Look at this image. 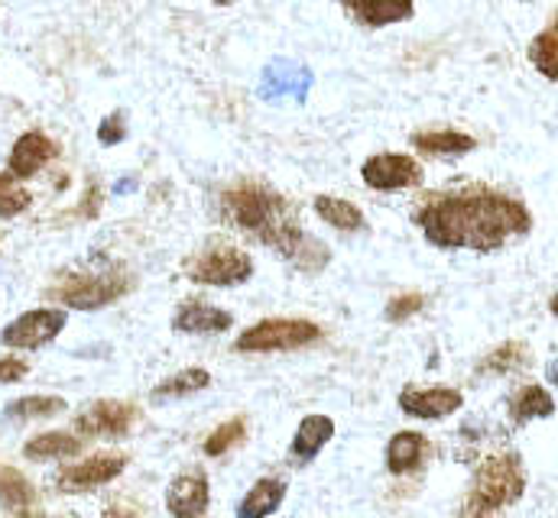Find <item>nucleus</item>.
Instances as JSON below:
<instances>
[{"instance_id":"obj_17","label":"nucleus","mask_w":558,"mask_h":518,"mask_svg":"<svg viewBox=\"0 0 558 518\" xmlns=\"http://www.w3.org/2000/svg\"><path fill=\"white\" fill-rule=\"evenodd\" d=\"M335 437V421L328 415H305L292 437V460L308 464L318 457V451Z\"/></svg>"},{"instance_id":"obj_14","label":"nucleus","mask_w":558,"mask_h":518,"mask_svg":"<svg viewBox=\"0 0 558 518\" xmlns=\"http://www.w3.org/2000/svg\"><path fill=\"white\" fill-rule=\"evenodd\" d=\"M56 156V143L46 133H23L10 149V172L16 178H33Z\"/></svg>"},{"instance_id":"obj_15","label":"nucleus","mask_w":558,"mask_h":518,"mask_svg":"<svg viewBox=\"0 0 558 518\" xmlns=\"http://www.w3.org/2000/svg\"><path fill=\"white\" fill-rule=\"evenodd\" d=\"M348 13L371 26V29H384V26H393V23H403L413 16V0H344Z\"/></svg>"},{"instance_id":"obj_1","label":"nucleus","mask_w":558,"mask_h":518,"mask_svg":"<svg viewBox=\"0 0 558 518\" xmlns=\"http://www.w3.org/2000/svg\"><path fill=\"white\" fill-rule=\"evenodd\" d=\"M416 224L425 240L441 250L494 254L510 237L530 234L533 218L510 195L468 188V192L428 195L425 201H418Z\"/></svg>"},{"instance_id":"obj_6","label":"nucleus","mask_w":558,"mask_h":518,"mask_svg":"<svg viewBox=\"0 0 558 518\" xmlns=\"http://www.w3.org/2000/svg\"><path fill=\"white\" fill-rule=\"evenodd\" d=\"M422 165L407 152H377L361 165V178L374 192H400L422 182Z\"/></svg>"},{"instance_id":"obj_29","label":"nucleus","mask_w":558,"mask_h":518,"mask_svg":"<svg viewBox=\"0 0 558 518\" xmlns=\"http://www.w3.org/2000/svg\"><path fill=\"white\" fill-rule=\"evenodd\" d=\"M244 437H247V418H244V415H238V418L225 421L221 428H215V431L208 434V441H205V454H208V457H221V454H228L231 447H238Z\"/></svg>"},{"instance_id":"obj_3","label":"nucleus","mask_w":558,"mask_h":518,"mask_svg":"<svg viewBox=\"0 0 558 518\" xmlns=\"http://www.w3.org/2000/svg\"><path fill=\"white\" fill-rule=\"evenodd\" d=\"M526 490V473L517 454H497L487 457L471 483L464 516H494L507 506H513Z\"/></svg>"},{"instance_id":"obj_21","label":"nucleus","mask_w":558,"mask_h":518,"mask_svg":"<svg viewBox=\"0 0 558 518\" xmlns=\"http://www.w3.org/2000/svg\"><path fill=\"white\" fill-rule=\"evenodd\" d=\"M312 208H315V214H318L325 224H331L335 231L354 234V231H361V227H364V214H361V208H357V205H351V201H344V198L318 195V198L312 201Z\"/></svg>"},{"instance_id":"obj_36","label":"nucleus","mask_w":558,"mask_h":518,"mask_svg":"<svg viewBox=\"0 0 558 518\" xmlns=\"http://www.w3.org/2000/svg\"><path fill=\"white\" fill-rule=\"evenodd\" d=\"M215 3H231V0H215Z\"/></svg>"},{"instance_id":"obj_27","label":"nucleus","mask_w":558,"mask_h":518,"mask_svg":"<svg viewBox=\"0 0 558 518\" xmlns=\"http://www.w3.org/2000/svg\"><path fill=\"white\" fill-rule=\"evenodd\" d=\"M211 383L208 370L202 367H192V370H182L169 380H162L159 386L153 388V398L162 402V398H182V395H192V392H202V388Z\"/></svg>"},{"instance_id":"obj_5","label":"nucleus","mask_w":558,"mask_h":518,"mask_svg":"<svg viewBox=\"0 0 558 518\" xmlns=\"http://www.w3.org/2000/svg\"><path fill=\"white\" fill-rule=\"evenodd\" d=\"M185 272L192 282L231 288V285H244L254 275V259L238 247H215V250L192 259L185 266Z\"/></svg>"},{"instance_id":"obj_30","label":"nucleus","mask_w":558,"mask_h":518,"mask_svg":"<svg viewBox=\"0 0 558 518\" xmlns=\"http://www.w3.org/2000/svg\"><path fill=\"white\" fill-rule=\"evenodd\" d=\"M33 195L16 185V175L13 172H0V218H16L29 208Z\"/></svg>"},{"instance_id":"obj_24","label":"nucleus","mask_w":558,"mask_h":518,"mask_svg":"<svg viewBox=\"0 0 558 518\" xmlns=\"http://www.w3.org/2000/svg\"><path fill=\"white\" fill-rule=\"evenodd\" d=\"M530 62L543 78L558 82V10L549 20V26L530 42Z\"/></svg>"},{"instance_id":"obj_2","label":"nucleus","mask_w":558,"mask_h":518,"mask_svg":"<svg viewBox=\"0 0 558 518\" xmlns=\"http://www.w3.org/2000/svg\"><path fill=\"white\" fill-rule=\"evenodd\" d=\"M221 214L228 224L241 227L247 237H257L270 250H277L289 262H295L305 272H318L328 262V247L315 237H308L289 201L277 195L274 188L260 182H244L221 198Z\"/></svg>"},{"instance_id":"obj_11","label":"nucleus","mask_w":558,"mask_h":518,"mask_svg":"<svg viewBox=\"0 0 558 518\" xmlns=\"http://www.w3.org/2000/svg\"><path fill=\"white\" fill-rule=\"evenodd\" d=\"M308 88H312V72L299 62H289V59L270 62L260 75V98L264 101H282V98L305 101Z\"/></svg>"},{"instance_id":"obj_33","label":"nucleus","mask_w":558,"mask_h":518,"mask_svg":"<svg viewBox=\"0 0 558 518\" xmlns=\"http://www.w3.org/2000/svg\"><path fill=\"white\" fill-rule=\"evenodd\" d=\"M26 373H29V367L23 360H13V357L0 360V383H20Z\"/></svg>"},{"instance_id":"obj_28","label":"nucleus","mask_w":558,"mask_h":518,"mask_svg":"<svg viewBox=\"0 0 558 518\" xmlns=\"http://www.w3.org/2000/svg\"><path fill=\"white\" fill-rule=\"evenodd\" d=\"M526 360H530V347H526L523 341H507V344H500L494 354L484 357L481 373H513V370H520Z\"/></svg>"},{"instance_id":"obj_20","label":"nucleus","mask_w":558,"mask_h":518,"mask_svg":"<svg viewBox=\"0 0 558 518\" xmlns=\"http://www.w3.org/2000/svg\"><path fill=\"white\" fill-rule=\"evenodd\" d=\"M286 499V483L277 477H264L251 486V493L244 496V503L238 506L241 518H264L274 516Z\"/></svg>"},{"instance_id":"obj_19","label":"nucleus","mask_w":558,"mask_h":518,"mask_svg":"<svg viewBox=\"0 0 558 518\" xmlns=\"http://www.w3.org/2000/svg\"><path fill=\"white\" fill-rule=\"evenodd\" d=\"M413 146L425 156H441V159H454V156H464L477 146L474 136L461 133V130H425L413 136Z\"/></svg>"},{"instance_id":"obj_32","label":"nucleus","mask_w":558,"mask_h":518,"mask_svg":"<svg viewBox=\"0 0 558 518\" xmlns=\"http://www.w3.org/2000/svg\"><path fill=\"white\" fill-rule=\"evenodd\" d=\"M124 136H128V124H124V114H121V111H114L111 118H105V121L98 124V139H101L105 146H118Z\"/></svg>"},{"instance_id":"obj_22","label":"nucleus","mask_w":558,"mask_h":518,"mask_svg":"<svg viewBox=\"0 0 558 518\" xmlns=\"http://www.w3.org/2000/svg\"><path fill=\"white\" fill-rule=\"evenodd\" d=\"M549 415H556V398L543 386H523L510 402L513 424H526V421L549 418Z\"/></svg>"},{"instance_id":"obj_9","label":"nucleus","mask_w":558,"mask_h":518,"mask_svg":"<svg viewBox=\"0 0 558 518\" xmlns=\"http://www.w3.org/2000/svg\"><path fill=\"white\" fill-rule=\"evenodd\" d=\"M128 467V457L124 454H98V457H88L75 467H65L56 480V486L62 493H85V490H95V486H105L111 483L114 477H121Z\"/></svg>"},{"instance_id":"obj_16","label":"nucleus","mask_w":558,"mask_h":518,"mask_svg":"<svg viewBox=\"0 0 558 518\" xmlns=\"http://www.w3.org/2000/svg\"><path fill=\"white\" fill-rule=\"evenodd\" d=\"M172 328L182 334H225L231 328V314L205 301H185L175 311Z\"/></svg>"},{"instance_id":"obj_35","label":"nucleus","mask_w":558,"mask_h":518,"mask_svg":"<svg viewBox=\"0 0 558 518\" xmlns=\"http://www.w3.org/2000/svg\"><path fill=\"white\" fill-rule=\"evenodd\" d=\"M549 308H553V314H556V318H558V292H556V295H553V301H549Z\"/></svg>"},{"instance_id":"obj_18","label":"nucleus","mask_w":558,"mask_h":518,"mask_svg":"<svg viewBox=\"0 0 558 518\" xmlns=\"http://www.w3.org/2000/svg\"><path fill=\"white\" fill-rule=\"evenodd\" d=\"M425 454H428L425 434H418V431H400V434H393V441L387 447V470L393 477L413 473V470L422 467Z\"/></svg>"},{"instance_id":"obj_13","label":"nucleus","mask_w":558,"mask_h":518,"mask_svg":"<svg viewBox=\"0 0 558 518\" xmlns=\"http://www.w3.org/2000/svg\"><path fill=\"white\" fill-rule=\"evenodd\" d=\"M208 477L205 473H185L175 477L166 490V509L175 518H195L208 513Z\"/></svg>"},{"instance_id":"obj_12","label":"nucleus","mask_w":558,"mask_h":518,"mask_svg":"<svg viewBox=\"0 0 558 518\" xmlns=\"http://www.w3.org/2000/svg\"><path fill=\"white\" fill-rule=\"evenodd\" d=\"M464 405V395L451 386H428V388H403L400 392V408L413 418H448Z\"/></svg>"},{"instance_id":"obj_8","label":"nucleus","mask_w":558,"mask_h":518,"mask_svg":"<svg viewBox=\"0 0 558 518\" xmlns=\"http://www.w3.org/2000/svg\"><path fill=\"white\" fill-rule=\"evenodd\" d=\"M128 288L131 285L124 275H78V279L65 282L62 288H56V295L62 305H69L75 311H95V308L118 301Z\"/></svg>"},{"instance_id":"obj_4","label":"nucleus","mask_w":558,"mask_h":518,"mask_svg":"<svg viewBox=\"0 0 558 518\" xmlns=\"http://www.w3.org/2000/svg\"><path fill=\"white\" fill-rule=\"evenodd\" d=\"M322 337V328L305 318H267L254 328H247L238 337L241 354H274V350H295L308 347Z\"/></svg>"},{"instance_id":"obj_7","label":"nucleus","mask_w":558,"mask_h":518,"mask_svg":"<svg viewBox=\"0 0 558 518\" xmlns=\"http://www.w3.org/2000/svg\"><path fill=\"white\" fill-rule=\"evenodd\" d=\"M69 314L59 311V308H36V311H26L20 314L13 324H7L0 331V341L7 347H20V350H36L49 341L59 337V331L65 328Z\"/></svg>"},{"instance_id":"obj_26","label":"nucleus","mask_w":558,"mask_h":518,"mask_svg":"<svg viewBox=\"0 0 558 518\" xmlns=\"http://www.w3.org/2000/svg\"><path fill=\"white\" fill-rule=\"evenodd\" d=\"M65 411V398L59 395H26V398H16L7 405V418H16V421H26V418H52Z\"/></svg>"},{"instance_id":"obj_31","label":"nucleus","mask_w":558,"mask_h":518,"mask_svg":"<svg viewBox=\"0 0 558 518\" xmlns=\"http://www.w3.org/2000/svg\"><path fill=\"white\" fill-rule=\"evenodd\" d=\"M422 305H425V295H418V292H403V295L390 298L387 318H390V321H407V318H413L416 311H422Z\"/></svg>"},{"instance_id":"obj_23","label":"nucleus","mask_w":558,"mask_h":518,"mask_svg":"<svg viewBox=\"0 0 558 518\" xmlns=\"http://www.w3.org/2000/svg\"><path fill=\"white\" fill-rule=\"evenodd\" d=\"M78 451H82V441L65 431H46L23 447L29 460H62V457H75Z\"/></svg>"},{"instance_id":"obj_25","label":"nucleus","mask_w":558,"mask_h":518,"mask_svg":"<svg viewBox=\"0 0 558 518\" xmlns=\"http://www.w3.org/2000/svg\"><path fill=\"white\" fill-rule=\"evenodd\" d=\"M33 499H36V490L29 486V480L20 470L0 464V503L13 513H26Z\"/></svg>"},{"instance_id":"obj_10","label":"nucleus","mask_w":558,"mask_h":518,"mask_svg":"<svg viewBox=\"0 0 558 518\" xmlns=\"http://www.w3.org/2000/svg\"><path fill=\"white\" fill-rule=\"evenodd\" d=\"M137 421V408L128 405V402H95L88 405L78 418H75V428L85 434V437H121L131 431V424Z\"/></svg>"},{"instance_id":"obj_34","label":"nucleus","mask_w":558,"mask_h":518,"mask_svg":"<svg viewBox=\"0 0 558 518\" xmlns=\"http://www.w3.org/2000/svg\"><path fill=\"white\" fill-rule=\"evenodd\" d=\"M546 377H549V383H553V386H558V360H553V363H549Z\"/></svg>"}]
</instances>
